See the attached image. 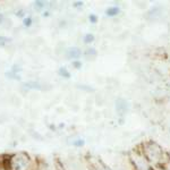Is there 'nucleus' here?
<instances>
[{
  "instance_id": "f257e3e1",
  "label": "nucleus",
  "mask_w": 170,
  "mask_h": 170,
  "mask_svg": "<svg viewBox=\"0 0 170 170\" xmlns=\"http://www.w3.org/2000/svg\"><path fill=\"white\" fill-rule=\"evenodd\" d=\"M28 163V158L23 154H17L10 160L8 170H25Z\"/></svg>"
},
{
  "instance_id": "f03ea898",
  "label": "nucleus",
  "mask_w": 170,
  "mask_h": 170,
  "mask_svg": "<svg viewBox=\"0 0 170 170\" xmlns=\"http://www.w3.org/2000/svg\"><path fill=\"white\" fill-rule=\"evenodd\" d=\"M81 56H82V51L76 47H72V48H68L66 50V57L68 59L78 60V58H81Z\"/></svg>"
},
{
  "instance_id": "7ed1b4c3",
  "label": "nucleus",
  "mask_w": 170,
  "mask_h": 170,
  "mask_svg": "<svg viewBox=\"0 0 170 170\" xmlns=\"http://www.w3.org/2000/svg\"><path fill=\"white\" fill-rule=\"evenodd\" d=\"M23 86H25L27 89H32V90H43L42 85L40 83H38V82H34V81L23 83Z\"/></svg>"
},
{
  "instance_id": "20e7f679",
  "label": "nucleus",
  "mask_w": 170,
  "mask_h": 170,
  "mask_svg": "<svg viewBox=\"0 0 170 170\" xmlns=\"http://www.w3.org/2000/svg\"><path fill=\"white\" fill-rule=\"evenodd\" d=\"M58 74H59L61 77H64V78H69V77H70V73L68 72V69H67L66 67H60V68L58 69Z\"/></svg>"
},
{
  "instance_id": "39448f33",
  "label": "nucleus",
  "mask_w": 170,
  "mask_h": 170,
  "mask_svg": "<svg viewBox=\"0 0 170 170\" xmlns=\"http://www.w3.org/2000/svg\"><path fill=\"white\" fill-rule=\"evenodd\" d=\"M118 13H119V8H118V7H110V8L107 9V15L110 16V17L116 16Z\"/></svg>"
},
{
  "instance_id": "423d86ee",
  "label": "nucleus",
  "mask_w": 170,
  "mask_h": 170,
  "mask_svg": "<svg viewBox=\"0 0 170 170\" xmlns=\"http://www.w3.org/2000/svg\"><path fill=\"white\" fill-rule=\"evenodd\" d=\"M45 7V1H42V0H36L34 1V8L36 10H41Z\"/></svg>"
},
{
  "instance_id": "0eeeda50",
  "label": "nucleus",
  "mask_w": 170,
  "mask_h": 170,
  "mask_svg": "<svg viewBox=\"0 0 170 170\" xmlns=\"http://www.w3.org/2000/svg\"><path fill=\"white\" fill-rule=\"evenodd\" d=\"M6 76H7L8 78L16 79V81H19V79H21V76H19L18 74H15V73H13L12 70H10V72H7V73H6Z\"/></svg>"
},
{
  "instance_id": "6e6552de",
  "label": "nucleus",
  "mask_w": 170,
  "mask_h": 170,
  "mask_svg": "<svg viewBox=\"0 0 170 170\" xmlns=\"http://www.w3.org/2000/svg\"><path fill=\"white\" fill-rule=\"evenodd\" d=\"M32 23H33V19H32V17L31 16H28V17H25L24 19H23V25L25 27H30L32 25Z\"/></svg>"
},
{
  "instance_id": "1a4fd4ad",
  "label": "nucleus",
  "mask_w": 170,
  "mask_h": 170,
  "mask_svg": "<svg viewBox=\"0 0 170 170\" xmlns=\"http://www.w3.org/2000/svg\"><path fill=\"white\" fill-rule=\"evenodd\" d=\"M12 39L10 38H7V36H0V47L7 44V43H10Z\"/></svg>"
},
{
  "instance_id": "9d476101",
  "label": "nucleus",
  "mask_w": 170,
  "mask_h": 170,
  "mask_svg": "<svg viewBox=\"0 0 170 170\" xmlns=\"http://www.w3.org/2000/svg\"><path fill=\"white\" fill-rule=\"evenodd\" d=\"M94 41V35L91 34V33H89V34H85V36H84V42L85 43H91Z\"/></svg>"
},
{
  "instance_id": "9b49d317",
  "label": "nucleus",
  "mask_w": 170,
  "mask_h": 170,
  "mask_svg": "<svg viewBox=\"0 0 170 170\" xmlns=\"http://www.w3.org/2000/svg\"><path fill=\"white\" fill-rule=\"evenodd\" d=\"M73 145H74V146H77V147L83 146V145H84V141H83V140H76V141L73 142Z\"/></svg>"
},
{
  "instance_id": "f8f14e48",
  "label": "nucleus",
  "mask_w": 170,
  "mask_h": 170,
  "mask_svg": "<svg viewBox=\"0 0 170 170\" xmlns=\"http://www.w3.org/2000/svg\"><path fill=\"white\" fill-rule=\"evenodd\" d=\"M72 65L74 66L76 69H79L81 67H82V63L79 61V60H73V63H72Z\"/></svg>"
},
{
  "instance_id": "ddd939ff",
  "label": "nucleus",
  "mask_w": 170,
  "mask_h": 170,
  "mask_svg": "<svg viewBox=\"0 0 170 170\" xmlns=\"http://www.w3.org/2000/svg\"><path fill=\"white\" fill-rule=\"evenodd\" d=\"M89 19H90V22L93 23V24H95V23L98 22V17H96L94 14H91V15L89 16Z\"/></svg>"
},
{
  "instance_id": "4468645a",
  "label": "nucleus",
  "mask_w": 170,
  "mask_h": 170,
  "mask_svg": "<svg viewBox=\"0 0 170 170\" xmlns=\"http://www.w3.org/2000/svg\"><path fill=\"white\" fill-rule=\"evenodd\" d=\"M16 16H17V17H24V16H25V10H24V9H19V10H17Z\"/></svg>"
},
{
  "instance_id": "2eb2a0df",
  "label": "nucleus",
  "mask_w": 170,
  "mask_h": 170,
  "mask_svg": "<svg viewBox=\"0 0 170 170\" xmlns=\"http://www.w3.org/2000/svg\"><path fill=\"white\" fill-rule=\"evenodd\" d=\"M85 53L89 54V56H90V54H91V56H95V54H96V51H95V49H87Z\"/></svg>"
},
{
  "instance_id": "dca6fc26",
  "label": "nucleus",
  "mask_w": 170,
  "mask_h": 170,
  "mask_svg": "<svg viewBox=\"0 0 170 170\" xmlns=\"http://www.w3.org/2000/svg\"><path fill=\"white\" fill-rule=\"evenodd\" d=\"M73 6L74 7H81V6H83V1H75L73 3Z\"/></svg>"
},
{
  "instance_id": "f3484780",
  "label": "nucleus",
  "mask_w": 170,
  "mask_h": 170,
  "mask_svg": "<svg viewBox=\"0 0 170 170\" xmlns=\"http://www.w3.org/2000/svg\"><path fill=\"white\" fill-rule=\"evenodd\" d=\"M49 12H44V13L42 14V16H43V17H48V16H49Z\"/></svg>"
},
{
  "instance_id": "a211bd4d",
  "label": "nucleus",
  "mask_w": 170,
  "mask_h": 170,
  "mask_svg": "<svg viewBox=\"0 0 170 170\" xmlns=\"http://www.w3.org/2000/svg\"><path fill=\"white\" fill-rule=\"evenodd\" d=\"M2 21H3V15H2V14H0V24L2 23Z\"/></svg>"
}]
</instances>
